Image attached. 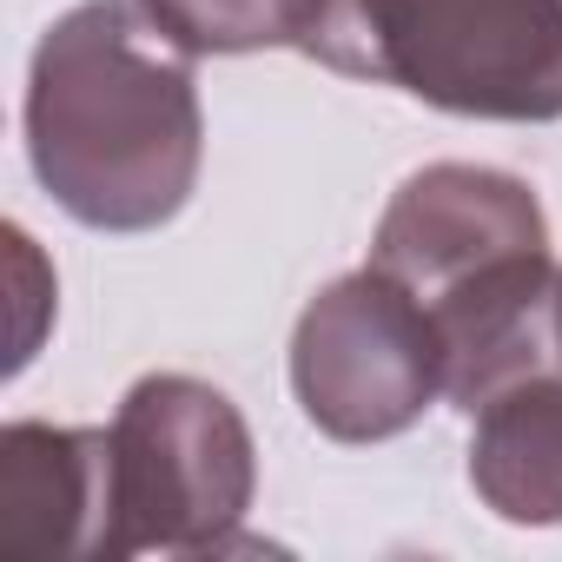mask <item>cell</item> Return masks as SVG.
<instances>
[{
	"label": "cell",
	"instance_id": "cell-7",
	"mask_svg": "<svg viewBox=\"0 0 562 562\" xmlns=\"http://www.w3.org/2000/svg\"><path fill=\"white\" fill-rule=\"evenodd\" d=\"M470 417V490L503 522H562V364L503 378Z\"/></svg>",
	"mask_w": 562,
	"mask_h": 562
},
{
	"label": "cell",
	"instance_id": "cell-1",
	"mask_svg": "<svg viewBox=\"0 0 562 562\" xmlns=\"http://www.w3.org/2000/svg\"><path fill=\"white\" fill-rule=\"evenodd\" d=\"M205 120L192 54L139 0H80L27 74V159L60 212L93 232H153L199 186Z\"/></svg>",
	"mask_w": 562,
	"mask_h": 562
},
{
	"label": "cell",
	"instance_id": "cell-5",
	"mask_svg": "<svg viewBox=\"0 0 562 562\" xmlns=\"http://www.w3.org/2000/svg\"><path fill=\"white\" fill-rule=\"evenodd\" d=\"M292 391L338 443H384L443 397V345L378 265L325 285L292 331Z\"/></svg>",
	"mask_w": 562,
	"mask_h": 562
},
{
	"label": "cell",
	"instance_id": "cell-9",
	"mask_svg": "<svg viewBox=\"0 0 562 562\" xmlns=\"http://www.w3.org/2000/svg\"><path fill=\"white\" fill-rule=\"evenodd\" d=\"M549 364H562V271H555V292H549Z\"/></svg>",
	"mask_w": 562,
	"mask_h": 562
},
{
	"label": "cell",
	"instance_id": "cell-6",
	"mask_svg": "<svg viewBox=\"0 0 562 562\" xmlns=\"http://www.w3.org/2000/svg\"><path fill=\"white\" fill-rule=\"evenodd\" d=\"M0 549L8 555H120L106 430H0Z\"/></svg>",
	"mask_w": 562,
	"mask_h": 562
},
{
	"label": "cell",
	"instance_id": "cell-4",
	"mask_svg": "<svg viewBox=\"0 0 562 562\" xmlns=\"http://www.w3.org/2000/svg\"><path fill=\"white\" fill-rule=\"evenodd\" d=\"M113 443V549L205 555L251 509V430L225 391L199 378H139L106 430Z\"/></svg>",
	"mask_w": 562,
	"mask_h": 562
},
{
	"label": "cell",
	"instance_id": "cell-8",
	"mask_svg": "<svg viewBox=\"0 0 562 562\" xmlns=\"http://www.w3.org/2000/svg\"><path fill=\"white\" fill-rule=\"evenodd\" d=\"M146 21L199 54H258V47H305L325 0H139Z\"/></svg>",
	"mask_w": 562,
	"mask_h": 562
},
{
	"label": "cell",
	"instance_id": "cell-3",
	"mask_svg": "<svg viewBox=\"0 0 562 562\" xmlns=\"http://www.w3.org/2000/svg\"><path fill=\"white\" fill-rule=\"evenodd\" d=\"M305 54L463 120H562V0H325Z\"/></svg>",
	"mask_w": 562,
	"mask_h": 562
},
{
	"label": "cell",
	"instance_id": "cell-2",
	"mask_svg": "<svg viewBox=\"0 0 562 562\" xmlns=\"http://www.w3.org/2000/svg\"><path fill=\"white\" fill-rule=\"evenodd\" d=\"M371 265L417 299L443 345V397L476 411L503 378L549 364V218L516 172L424 166L378 218Z\"/></svg>",
	"mask_w": 562,
	"mask_h": 562
}]
</instances>
